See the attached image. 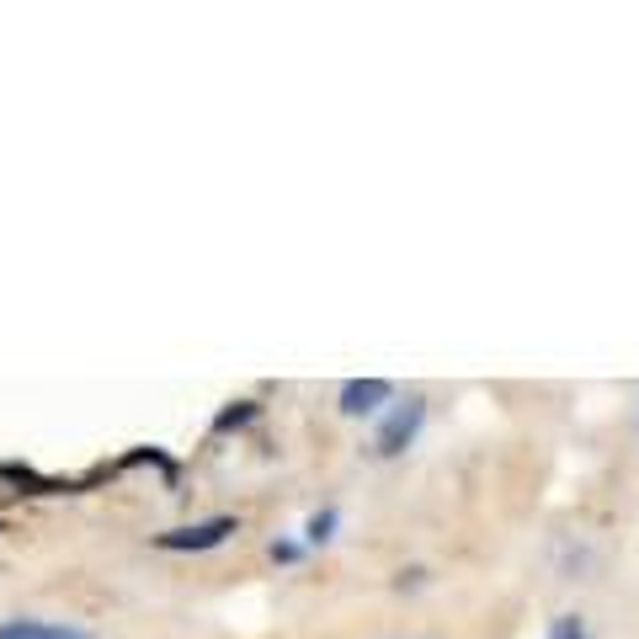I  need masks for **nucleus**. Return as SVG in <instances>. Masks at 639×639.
Masks as SVG:
<instances>
[{"mask_svg":"<svg viewBox=\"0 0 639 639\" xmlns=\"http://www.w3.org/2000/svg\"><path fill=\"white\" fill-rule=\"evenodd\" d=\"M246 416H250V405H240V411H224V416H219V432H224V426H240Z\"/></svg>","mask_w":639,"mask_h":639,"instance_id":"7","label":"nucleus"},{"mask_svg":"<svg viewBox=\"0 0 639 639\" xmlns=\"http://www.w3.org/2000/svg\"><path fill=\"white\" fill-rule=\"evenodd\" d=\"M331 528H336V512H320L315 522H309V539L325 543V539H331Z\"/></svg>","mask_w":639,"mask_h":639,"instance_id":"6","label":"nucleus"},{"mask_svg":"<svg viewBox=\"0 0 639 639\" xmlns=\"http://www.w3.org/2000/svg\"><path fill=\"white\" fill-rule=\"evenodd\" d=\"M229 533H235V517H214V522H197V528H171V533H155V549H171V554L219 549Z\"/></svg>","mask_w":639,"mask_h":639,"instance_id":"1","label":"nucleus"},{"mask_svg":"<svg viewBox=\"0 0 639 639\" xmlns=\"http://www.w3.org/2000/svg\"><path fill=\"white\" fill-rule=\"evenodd\" d=\"M390 394H394L390 379H346L342 384V411L346 416H368V411H379Z\"/></svg>","mask_w":639,"mask_h":639,"instance_id":"3","label":"nucleus"},{"mask_svg":"<svg viewBox=\"0 0 639 639\" xmlns=\"http://www.w3.org/2000/svg\"><path fill=\"white\" fill-rule=\"evenodd\" d=\"M421 421H426V400H405V405L390 416V426L379 432V453H384V459L405 453V448H411V438L421 432Z\"/></svg>","mask_w":639,"mask_h":639,"instance_id":"2","label":"nucleus"},{"mask_svg":"<svg viewBox=\"0 0 639 639\" xmlns=\"http://www.w3.org/2000/svg\"><path fill=\"white\" fill-rule=\"evenodd\" d=\"M0 639H97V635L70 629V623H43V618H6Z\"/></svg>","mask_w":639,"mask_h":639,"instance_id":"4","label":"nucleus"},{"mask_svg":"<svg viewBox=\"0 0 639 639\" xmlns=\"http://www.w3.org/2000/svg\"><path fill=\"white\" fill-rule=\"evenodd\" d=\"M549 639H587V623H581L576 613L554 618V629H549Z\"/></svg>","mask_w":639,"mask_h":639,"instance_id":"5","label":"nucleus"}]
</instances>
